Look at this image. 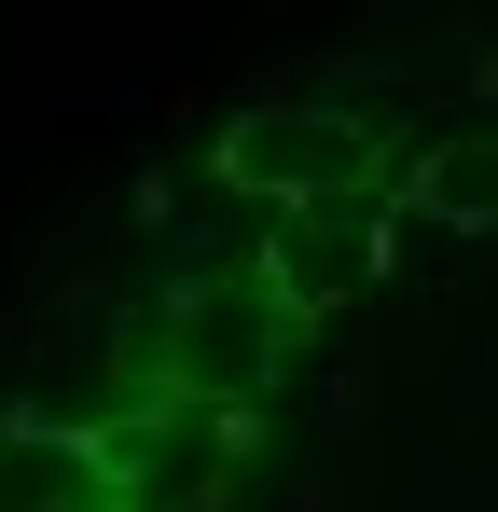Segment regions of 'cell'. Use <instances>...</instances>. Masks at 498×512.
<instances>
[{
	"label": "cell",
	"instance_id": "6da1fadb",
	"mask_svg": "<svg viewBox=\"0 0 498 512\" xmlns=\"http://www.w3.org/2000/svg\"><path fill=\"white\" fill-rule=\"evenodd\" d=\"M0 512H139V471H125V443H97V429H0Z\"/></svg>",
	"mask_w": 498,
	"mask_h": 512
}]
</instances>
